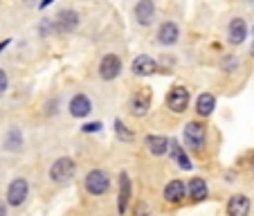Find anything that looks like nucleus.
<instances>
[{"label":"nucleus","mask_w":254,"mask_h":216,"mask_svg":"<svg viewBox=\"0 0 254 216\" xmlns=\"http://www.w3.org/2000/svg\"><path fill=\"white\" fill-rule=\"evenodd\" d=\"M108 187H111V178H108V173L101 171V169H92V171H88L86 176V192L92 194V196H101V194L108 192Z\"/></svg>","instance_id":"f257e3e1"},{"label":"nucleus","mask_w":254,"mask_h":216,"mask_svg":"<svg viewBox=\"0 0 254 216\" xmlns=\"http://www.w3.org/2000/svg\"><path fill=\"white\" fill-rule=\"evenodd\" d=\"M79 27V14L74 9H61L52 20V29L57 34H70Z\"/></svg>","instance_id":"f03ea898"},{"label":"nucleus","mask_w":254,"mask_h":216,"mask_svg":"<svg viewBox=\"0 0 254 216\" xmlns=\"http://www.w3.org/2000/svg\"><path fill=\"white\" fill-rule=\"evenodd\" d=\"M77 171V164L72 158H59L57 162L50 167V178H52L54 183H67L72 176Z\"/></svg>","instance_id":"7ed1b4c3"},{"label":"nucleus","mask_w":254,"mask_h":216,"mask_svg":"<svg viewBox=\"0 0 254 216\" xmlns=\"http://www.w3.org/2000/svg\"><path fill=\"white\" fill-rule=\"evenodd\" d=\"M185 144H187L191 151H202L205 149V126L198 124V122H189L185 126Z\"/></svg>","instance_id":"20e7f679"},{"label":"nucleus","mask_w":254,"mask_h":216,"mask_svg":"<svg viewBox=\"0 0 254 216\" xmlns=\"http://www.w3.org/2000/svg\"><path fill=\"white\" fill-rule=\"evenodd\" d=\"M167 106L171 113H185L189 106V90L185 86L171 88V92H169V97H167Z\"/></svg>","instance_id":"39448f33"},{"label":"nucleus","mask_w":254,"mask_h":216,"mask_svg":"<svg viewBox=\"0 0 254 216\" xmlns=\"http://www.w3.org/2000/svg\"><path fill=\"white\" fill-rule=\"evenodd\" d=\"M29 194V185L25 178H16V180H11L9 189H7V203L14 207H18L20 203H25V198H27Z\"/></svg>","instance_id":"423d86ee"},{"label":"nucleus","mask_w":254,"mask_h":216,"mask_svg":"<svg viewBox=\"0 0 254 216\" xmlns=\"http://www.w3.org/2000/svg\"><path fill=\"white\" fill-rule=\"evenodd\" d=\"M120 72H122V59L117 57V54H106V57L101 59V63H99L101 79L111 81V79H115L117 74H120Z\"/></svg>","instance_id":"0eeeda50"},{"label":"nucleus","mask_w":254,"mask_h":216,"mask_svg":"<svg viewBox=\"0 0 254 216\" xmlns=\"http://www.w3.org/2000/svg\"><path fill=\"white\" fill-rule=\"evenodd\" d=\"M149 106H151L149 92H135L128 101V108H130V115L133 117H144L149 113Z\"/></svg>","instance_id":"6e6552de"},{"label":"nucleus","mask_w":254,"mask_h":216,"mask_svg":"<svg viewBox=\"0 0 254 216\" xmlns=\"http://www.w3.org/2000/svg\"><path fill=\"white\" fill-rule=\"evenodd\" d=\"M155 18V5L153 0H139L135 5V20L139 25H151Z\"/></svg>","instance_id":"1a4fd4ad"},{"label":"nucleus","mask_w":254,"mask_h":216,"mask_svg":"<svg viewBox=\"0 0 254 216\" xmlns=\"http://www.w3.org/2000/svg\"><path fill=\"white\" fill-rule=\"evenodd\" d=\"M133 72L139 74V77H149V74H155V72H158V63H155V59L146 57V54H139V57L133 61Z\"/></svg>","instance_id":"9d476101"},{"label":"nucleus","mask_w":254,"mask_h":216,"mask_svg":"<svg viewBox=\"0 0 254 216\" xmlns=\"http://www.w3.org/2000/svg\"><path fill=\"white\" fill-rule=\"evenodd\" d=\"M227 214L230 216H248L250 214V198L243 194H236L227 203Z\"/></svg>","instance_id":"9b49d317"},{"label":"nucleus","mask_w":254,"mask_h":216,"mask_svg":"<svg viewBox=\"0 0 254 216\" xmlns=\"http://www.w3.org/2000/svg\"><path fill=\"white\" fill-rule=\"evenodd\" d=\"M128 198H130V178H128V173H122L120 176V196H117V210H120V214H126V210H128Z\"/></svg>","instance_id":"f8f14e48"},{"label":"nucleus","mask_w":254,"mask_h":216,"mask_svg":"<svg viewBox=\"0 0 254 216\" xmlns=\"http://www.w3.org/2000/svg\"><path fill=\"white\" fill-rule=\"evenodd\" d=\"M178 36H180V29L176 23H162L158 29V41L162 45H173L178 43Z\"/></svg>","instance_id":"ddd939ff"},{"label":"nucleus","mask_w":254,"mask_h":216,"mask_svg":"<svg viewBox=\"0 0 254 216\" xmlns=\"http://www.w3.org/2000/svg\"><path fill=\"white\" fill-rule=\"evenodd\" d=\"M90 111H92V104H90V99H88L86 95H74L72 97L70 113L74 117H86V115H90Z\"/></svg>","instance_id":"4468645a"},{"label":"nucleus","mask_w":254,"mask_h":216,"mask_svg":"<svg viewBox=\"0 0 254 216\" xmlns=\"http://www.w3.org/2000/svg\"><path fill=\"white\" fill-rule=\"evenodd\" d=\"M227 32H230V43L241 45L245 41V36H248V25H245L243 18H232Z\"/></svg>","instance_id":"2eb2a0df"},{"label":"nucleus","mask_w":254,"mask_h":216,"mask_svg":"<svg viewBox=\"0 0 254 216\" xmlns=\"http://www.w3.org/2000/svg\"><path fill=\"white\" fill-rule=\"evenodd\" d=\"M214 108H216V97L211 95V92H202V95L196 99V113L200 117L211 115V113H214Z\"/></svg>","instance_id":"dca6fc26"},{"label":"nucleus","mask_w":254,"mask_h":216,"mask_svg":"<svg viewBox=\"0 0 254 216\" xmlns=\"http://www.w3.org/2000/svg\"><path fill=\"white\" fill-rule=\"evenodd\" d=\"M185 192H187V187H185L183 180H171V183L164 187V198H167L169 203H178L185 198Z\"/></svg>","instance_id":"f3484780"},{"label":"nucleus","mask_w":254,"mask_h":216,"mask_svg":"<svg viewBox=\"0 0 254 216\" xmlns=\"http://www.w3.org/2000/svg\"><path fill=\"white\" fill-rule=\"evenodd\" d=\"M146 149L153 155H164L169 149V140L162 135H146Z\"/></svg>","instance_id":"a211bd4d"},{"label":"nucleus","mask_w":254,"mask_h":216,"mask_svg":"<svg viewBox=\"0 0 254 216\" xmlns=\"http://www.w3.org/2000/svg\"><path fill=\"white\" fill-rule=\"evenodd\" d=\"M207 194H209V189H207V183L202 178H193L189 183V196L193 201H202V198H207Z\"/></svg>","instance_id":"6ab92c4d"},{"label":"nucleus","mask_w":254,"mask_h":216,"mask_svg":"<svg viewBox=\"0 0 254 216\" xmlns=\"http://www.w3.org/2000/svg\"><path fill=\"white\" fill-rule=\"evenodd\" d=\"M171 144H173V158H176V162H178V164H180V167H183V169H185V171H189V169H191V167H193V164H191V162H189L187 153H185V151H183V149H180V146H178V144H176V142H171Z\"/></svg>","instance_id":"aec40b11"},{"label":"nucleus","mask_w":254,"mask_h":216,"mask_svg":"<svg viewBox=\"0 0 254 216\" xmlns=\"http://www.w3.org/2000/svg\"><path fill=\"white\" fill-rule=\"evenodd\" d=\"M20 142H23V135H20L18 129H11L9 133H7V140H5V146L9 151H16L20 146Z\"/></svg>","instance_id":"412c9836"},{"label":"nucleus","mask_w":254,"mask_h":216,"mask_svg":"<svg viewBox=\"0 0 254 216\" xmlns=\"http://www.w3.org/2000/svg\"><path fill=\"white\" fill-rule=\"evenodd\" d=\"M115 133H117V138H120L122 142H133V138H135L133 131L126 129L124 122H122V120H115Z\"/></svg>","instance_id":"4be33fe9"},{"label":"nucleus","mask_w":254,"mask_h":216,"mask_svg":"<svg viewBox=\"0 0 254 216\" xmlns=\"http://www.w3.org/2000/svg\"><path fill=\"white\" fill-rule=\"evenodd\" d=\"M7 86H9V79H7V72L0 70V95L7 90Z\"/></svg>","instance_id":"5701e85b"},{"label":"nucleus","mask_w":254,"mask_h":216,"mask_svg":"<svg viewBox=\"0 0 254 216\" xmlns=\"http://www.w3.org/2000/svg\"><path fill=\"white\" fill-rule=\"evenodd\" d=\"M101 131V124L99 122H92V124H83V133H97Z\"/></svg>","instance_id":"b1692460"},{"label":"nucleus","mask_w":254,"mask_h":216,"mask_svg":"<svg viewBox=\"0 0 254 216\" xmlns=\"http://www.w3.org/2000/svg\"><path fill=\"white\" fill-rule=\"evenodd\" d=\"M52 5V0H41L39 2V9H45V7H50Z\"/></svg>","instance_id":"393cba45"},{"label":"nucleus","mask_w":254,"mask_h":216,"mask_svg":"<svg viewBox=\"0 0 254 216\" xmlns=\"http://www.w3.org/2000/svg\"><path fill=\"white\" fill-rule=\"evenodd\" d=\"M23 2H25V5H27V7H34V5H39V0H23Z\"/></svg>","instance_id":"a878e982"},{"label":"nucleus","mask_w":254,"mask_h":216,"mask_svg":"<svg viewBox=\"0 0 254 216\" xmlns=\"http://www.w3.org/2000/svg\"><path fill=\"white\" fill-rule=\"evenodd\" d=\"M0 216H7V207L0 203Z\"/></svg>","instance_id":"bb28decb"},{"label":"nucleus","mask_w":254,"mask_h":216,"mask_svg":"<svg viewBox=\"0 0 254 216\" xmlns=\"http://www.w3.org/2000/svg\"><path fill=\"white\" fill-rule=\"evenodd\" d=\"M7 45H9V41H2V43H0V52H2V50H5Z\"/></svg>","instance_id":"cd10ccee"},{"label":"nucleus","mask_w":254,"mask_h":216,"mask_svg":"<svg viewBox=\"0 0 254 216\" xmlns=\"http://www.w3.org/2000/svg\"><path fill=\"white\" fill-rule=\"evenodd\" d=\"M252 57H254V45H252Z\"/></svg>","instance_id":"c85d7f7f"}]
</instances>
